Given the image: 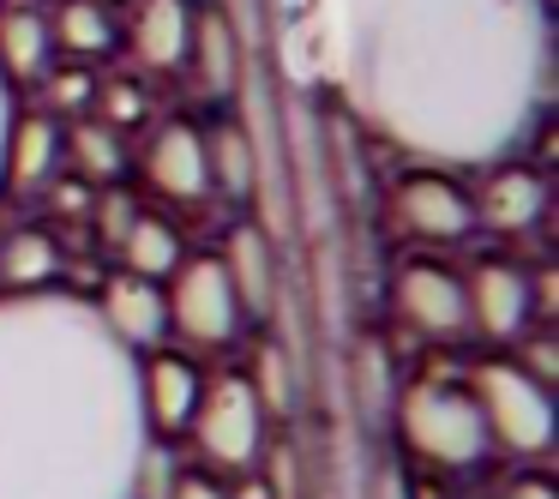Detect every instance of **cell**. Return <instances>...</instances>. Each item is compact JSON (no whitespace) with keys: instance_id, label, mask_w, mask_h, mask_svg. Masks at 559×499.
Masks as SVG:
<instances>
[{"instance_id":"30","label":"cell","mask_w":559,"mask_h":499,"mask_svg":"<svg viewBox=\"0 0 559 499\" xmlns=\"http://www.w3.org/2000/svg\"><path fill=\"white\" fill-rule=\"evenodd\" d=\"M530 313H535V325H547V319L559 313V271L547 265H530Z\"/></svg>"},{"instance_id":"26","label":"cell","mask_w":559,"mask_h":499,"mask_svg":"<svg viewBox=\"0 0 559 499\" xmlns=\"http://www.w3.org/2000/svg\"><path fill=\"white\" fill-rule=\"evenodd\" d=\"M31 91L43 97V115H55V121H79V115H91L97 73H91V67H79V61H55Z\"/></svg>"},{"instance_id":"27","label":"cell","mask_w":559,"mask_h":499,"mask_svg":"<svg viewBox=\"0 0 559 499\" xmlns=\"http://www.w3.org/2000/svg\"><path fill=\"white\" fill-rule=\"evenodd\" d=\"M139 211H145V205H139L133 187H121V181H115V187H97V193H91V211H85L97 247H109V253H115V247H121V235L133 229Z\"/></svg>"},{"instance_id":"23","label":"cell","mask_w":559,"mask_h":499,"mask_svg":"<svg viewBox=\"0 0 559 499\" xmlns=\"http://www.w3.org/2000/svg\"><path fill=\"white\" fill-rule=\"evenodd\" d=\"M193 253V247H187V235H181V223L175 217H163V211H139L133 217V229L121 235V247H115V265L121 271H133V277H151V283H163L169 277L175 265H181V259Z\"/></svg>"},{"instance_id":"22","label":"cell","mask_w":559,"mask_h":499,"mask_svg":"<svg viewBox=\"0 0 559 499\" xmlns=\"http://www.w3.org/2000/svg\"><path fill=\"white\" fill-rule=\"evenodd\" d=\"M55 67V43H49V19L31 0H7L0 7V79L13 91L37 85Z\"/></svg>"},{"instance_id":"25","label":"cell","mask_w":559,"mask_h":499,"mask_svg":"<svg viewBox=\"0 0 559 499\" xmlns=\"http://www.w3.org/2000/svg\"><path fill=\"white\" fill-rule=\"evenodd\" d=\"M247 385H253L259 409L271 415V421H283V415L295 409V373H289V355L277 349V343H253V361L241 367Z\"/></svg>"},{"instance_id":"4","label":"cell","mask_w":559,"mask_h":499,"mask_svg":"<svg viewBox=\"0 0 559 499\" xmlns=\"http://www.w3.org/2000/svg\"><path fill=\"white\" fill-rule=\"evenodd\" d=\"M481 427L493 439V451H506L511 463H542L559 439V415H554V391L535 385L511 355H487L463 373Z\"/></svg>"},{"instance_id":"19","label":"cell","mask_w":559,"mask_h":499,"mask_svg":"<svg viewBox=\"0 0 559 499\" xmlns=\"http://www.w3.org/2000/svg\"><path fill=\"white\" fill-rule=\"evenodd\" d=\"M127 169H133V139L127 133L103 127L97 115H79V121L61 127V175H73L85 187H115L127 181Z\"/></svg>"},{"instance_id":"31","label":"cell","mask_w":559,"mask_h":499,"mask_svg":"<svg viewBox=\"0 0 559 499\" xmlns=\"http://www.w3.org/2000/svg\"><path fill=\"white\" fill-rule=\"evenodd\" d=\"M169 499H229V475H211V470H181L169 487Z\"/></svg>"},{"instance_id":"20","label":"cell","mask_w":559,"mask_h":499,"mask_svg":"<svg viewBox=\"0 0 559 499\" xmlns=\"http://www.w3.org/2000/svg\"><path fill=\"white\" fill-rule=\"evenodd\" d=\"M43 19H49L55 61L91 67V61L121 49V19H115V7H97V0H55V7H43Z\"/></svg>"},{"instance_id":"24","label":"cell","mask_w":559,"mask_h":499,"mask_svg":"<svg viewBox=\"0 0 559 499\" xmlns=\"http://www.w3.org/2000/svg\"><path fill=\"white\" fill-rule=\"evenodd\" d=\"M91 115L115 133H145L151 127V85L145 73H97V91H91Z\"/></svg>"},{"instance_id":"28","label":"cell","mask_w":559,"mask_h":499,"mask_svg":"<svg viewBox=\"0 0 559 499\" xmlns=\"http://www.w3.org/2000/svg\"><path fill=\"white\" fill-rule=\"evenodd\" d=\"M511 361H518L523 373L535 379V385H547V391L559 385V337H554L547 325H530V331H523V337L511 343Z\"/></svg>"},{"instance_id":"15","label":"cell","mask_w":559,"mask_h":499,"mask_svg":"<svg viewBox=\"0 0 559 499\" xmlns=\"http://www.w3.org/2000/svg\"><path fill=\"white\" fill-rule=\"evenodd\" d=\"M193 0H133L121 25V49L139 73H181L187 37H193Z\"/></svg>"},{"instance_id":"6","label":"cell","mask_w":559,"mask_h":499,"mask_svg":"<svg viewBox=\"0 0 559 499\" xmlns=\"http://www.w3.org/2000/svg\"><path fill=\"white\" fill-rule=\"evenodd\" d=\"M163 313H169V343H181L187 355H223L253 325L217 253H187L163 277Z\"/></svg>"},{"instance_id":"2","label":"cell","mask_w":559,"mask_h":499,"mask_svg":"<svg viewBox=\"0 0 559 499\" xmlns=\"http://www.w3.org/2000/svg\"><path fill=\"white\" fill-rule=\"evenodd\" d=\"M139 355L79 289L0 295V499H127L145 451Z\"/></svg>"},{"instance_id":"14","label":"cell","mask_w":559,"mask_h":499,"mask_svg":"<svg viewBox=\"0 0 559 499\" xmlns=\"http://www.w3.org/2000/svg\"><path fill=\"white\" fill-rule=\"evenodd\" d=\"M181 73L193 79V91L205 103H229L241 91V73H247V49H241V31L223 7H199L193 13V37H187V61Z\"/></svg>"},{"instance_id":"3","label":"cell","mask_w":559,"mask_h":499,"mask_svg":"<svg viewBox=\"0 0 559 499\" xmlns=\"http://www.w3.org/2000/svg\"><path fill=\"white\" fill-rule=\"evenodd\" d=\"M397 439L415 463L439 475H475L487 458H493V439L481 427V409H475L469 385L463 379H409L397 391Z\"/></svg>"},{"instance_id":"8","label":"cell","mask_w":559,"mask_h":499,"mask_svg":"<svg viewBox=\"0 0 559 499\" xmlns=\"http://www.w3.org/2000/svg\"><path fill=\"white\" fill-rule=\"evenodd\" d=\"M391 313L415 343H463L469 337V307H463V277L439 259H403L391 271Z\"/></svg>"},{"instance_id":"11","label":"cell","mask_w":559,"mask_h":499,"mask_svg":"<svg viewBox=\"0 0 559 499\" xmlns=\"http://www.w3.org/2000/svg\"><path fill=\"white\" fill-rule=\"evenodd\" d=\"M133 379H139V421H145V433L163 439V445H175V439L187 433V421H193V409H199V391H205L199 355L163 343V349L139 355Z\"/></svg>"},{"instance_id":"17","label":"cell","mask_w":559,"mask_h":499,"mask_svg":"<svg viewBox=\"0 0 559 499\" xmlns=\"http://www.w3.org/2000/svg\"><path fill=\"white\" fill-rule=\"evenodd\" d=\"M205 133V169H211V199H223L229 211H247L259 193V145L247 133L241 115H217V121H199Z\"/></svg>"},{"instance_id":"34","label":"cell","mask_w":559,"mask_h":499,"mask_svg":"<svg viewBox=\"0 0 559 499\" xmlns=\"http://www.w3.org/2000/svg\"><path fill=\"white\" fill-rule=\"evenodd\" d=\"M0 7H7V0H0Z\"/></svg>"},{"instance_id":"33","label":"cell","mask_w":559,"mask_h":499,"mask_svg":"<svg viewBox=\"0 0 559 499\" xmlns=\"http://www.w3.org/2000/svg\"><path fill=\"white\" fill-rule=\"evenodd\" d=\"M97 7H127V0H97Z\"/></svg>"},{"instance_id":"12","label":"cell","mask_w":559,"mask_h":499,"mask_svg":"<svg viewBox=\"0 0 559 499\" xmlns=\"http://www.w3.org/2000/svg\"><path fill=\"white\" fill-rule=\"evenodd\" d=\"M469 205H475V229L499 235V241H523L547 217V175L523 157L487 163V169H475Z\"/></svg>"},{"instance_id":"32","label":"cell","mask_w":559,"mask_h":499,"mask_svg":"<svg viewBox=\"0 0 559 499\" xmlns=\"http://www.w3.org/2000/svg\"><path fill=\"white\" fill-rule=\"evenodd\" d=\"M13 115H19V91L0 79V151H7V127H13Z\"/></svg>"},{"instance_id":"7","label":"cell","mask_w":559,"mask_h":499,"mask_svg":"<svg viewBox=\"0 0 559 499\" xmlns=\"http://www.w3.org/2000/svg\"><path fill=\"white\" fill-rule=\"evenodd\" d=\"M385 211H391V223H397V235L415 247H457L475 235L469 187L451 169H421V163H409V169L391 181Z\"/></svg>"},{"instance_id":"9","label":"cell","mask_w":559,"mask_h":499,"mask_svg":"<svg viewBox=\"0 0 559 499\" xmlns=\"http://www.w3.org/2000/svg\"><path fill=\"white\" fill-rule=\"evenodd\" d=\"M139 175L145 187L175 211H199L211 205V169H205V133H199L193 115H163L145 127L139 139Z\"/></svg>"},{"instance_id":"16","label":"cell","mask_w":559,"mask_h":499,"mask_svg":"<svg viewBox=\"0 0 559 499\" xmlns=\"http://www.w3.org/2000/svg\"><path fill=\"white\" fill-rule=\"evenodd\" d=\"M61 175V121L43 109H19L0 151V193H43Z\"/></svg>"},{"instance_id":"18","label":"cell","mask_w":559,"mask_h":499,"mask_svg":"<svg viewBox=\"0 0 559 499\" xmlns=\"http://www.w3.org/2000/svg\"><path fill=\"white\" fill-rule=\"evenodd\" d=\"M211 253L223 259V271H229L247 319H265L271 301H277V253H271V229H259L253 217H241V223L223 229V241L211 247Z\"/></svg>"},{"instance_id":"5","label":"cell","mask_w":559,"mask_h":499,"mask_svg":"<svg viewBox=\"0 0 559 499\" xmlns=\"http://www.w3.org/2000/svg\"><path fill=\"white\" fill-rule=\"evenodd\" d=\"M187 445H193L199 470L211 475H247L265 463V439H271V415L259 409L253 385H247L241 367H229V373H205V391H199V409L193 421H187Z\"/></svg>"},{"instance_id":"13","label":"cell","mask_w":559,"mask_h":499,"mask_svg":"<svg viewBox=\"0 0 559 499\" xmlns=\"http://www.w3.org/2000/svg\"><path fill=\"white\" fill-rule=\"evenodd\" d=\"M91 313H97V325L109 331L115 343H121L127 355H151L169 343V313H163V283L151 277H133V271L115 265L109 277L97 283V289L85 295Z\"/></svg>"},{"instance_id":"1","label":"cell","mask_w":559,"mask_h":499,"mask_svg":"<svg viewBox=\"0 0 559 499\" xmlns=\"http://www.w3.org/2000/svg\"><path fill=\"white\" fill-rule=\"evenodd\" d=\"M313 61L361 133L469 175L523 157L554 103L547 0H307Z\"/></svg>"},{"instance_id":"21","label":"cell","mask_w":559,"mask_h":499,"mask_svg":"<svg viewBox=\"0 0 559 499\" xmlns=\"http://www.w3.org/2000/svg\"><path fill=\"white\" fill-rule=\"evenodd\" d=\"M67 253L43 223H19L0 235V295H37V289H61Z\"/></svg>"},{"instance_id":"29","label":"cell","mask_w":559,"mask_h":499,"mask_svg":"<svg viewBox=\"0 0 559 499\" xmlns=\"http://www.w3.org/2000/svg\"><path fill=\"white\" fill-rule=\"evenodd\" d=\"M487 499H559V487H554V475H547L542 463H523V470L499 475V482L487 487Z\"/></svg>"},{"instance_id":"10","label":"cell","mask_w":559,"mask_h":499,"mask_svg":"<svg viewBox=\"0 0 559 499\" xmlns=\"http://www.w3.org/2000/svg\"><path fill=\"white\" fill-rule=\"evenodd\" d=\"M457 277H463V307H469V337L493 343V349H511V343L535 325L530 265L481 253V259H469V271H457Z\"/></svg>"}]
</instances>
